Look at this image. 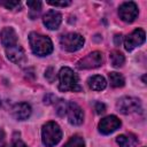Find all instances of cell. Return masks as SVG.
<instances>
[{"mask_svg": "<svg viewBox=\"0 0 147 147\" xmlns=\"http://www.w3.org/2000/svg\"><path fill=\"white\" fill-rule=\"evenodd\" d=\"M29 41L32 52L38 56H46L53 51L52 40L46 36L39 34L37 32H31L29 36Z\"/></svg>", "mask_w": 147, "mask_h": 147, "instance_id": "obj_1", "label": "cell"}, {"mask_svg": "<svg viewBox=\"0 0 147 147\" xmlns=\"http://www.w3.org/2000/svg\"><path fill=\"white\" fill-rule=\"evenodd\" d=\"M59 88L62 92L71 91V92H78L82 90L78 83V76L68 67H64L59 72Z\"/></svg>", "mask_w": 147, "mask_h": 147, "instance_id": "obj_2", "label": "cell"}, {"mask_svg": "<svg viewBox=\"0 0 147 147\" xmlns=\"http://www.w3.org/2000/svg\"><path fill=\"white\" fill-rule=\"evenodd\" d=\"M62 138V131L59 126V124H56L55 122H47L41 130V139H42V144L46 147H53L56 144H59V141Z\"/></svg>", "mask_w": 147, "mask_h": 147, "instance_id": "obj_3", "label": "cell"}, {"mask_svg": "<svg viewBox=\"0 0 147 147\" xmlns=\"http://www.w3.org/2000/svg\"><path fill=\"white\" fill-rule=\"evenodd\" d=\"M84 38L76 32H70L67 34H63L60 39V44L61 46L68 51V52H76L78 49H80L84 45Z\"/></svg>", "mask_w": 147, "mask_h": 147, "instance_id": "obj_4", "label": "cell"}, {"mask_svg": "<svg viewBox=\"0 0 147 147\" xmlns=\"http://www.w3.org/2000/svg\"><path fill=\"white\" fill-rule=\"evenodd\" d=\"M117 109L119 113L127 115V114H132V113H137L141 109V103L140 100L133 96H123L117 101L116 105Z\"/></svg>", "mask_w": 147, "mask_h": 147, "instance_id": "obj_5", "label": "cell"}, {"mask_svg": "<svg viewBox=\"0 0 147 147\" xmlns=\"http://www.w3.org/2000/svg\"><path fill=\"white\" fill-rule=\"evenodd\" d=\"M103 63V56L100 52H92L87 54L85 57L77 62V67L79 69H93L98 68Z\"/></svg>", "mask_w": 147, "mask_h": 147, "instance_id": "obj_6", "label": "cell"}, {"mask_svg": "<svg viewBox=\"0 0 147 147\" xmlns=\"http://www.w3.org/2000/svg\"><path fill=\"white\" fill-rule=\"evenodd\" d=\"M118 15L119 17L124 21V22H127V23H131L133 22L137 16H138V7L134 2L132 1H127V2H124L119 6V9H118Z\"/></svg>", "mask_w": 147, "mask_h": 147, "instance_id": "obj_7", "label": "cell"}, {"mask_svg": "<svg viewBox=\"0 0 147 147\" xmlns=\"http://www.w3.org/2000/svg\"><path fill=\"white\" fill-rule=\"evenodd\" d=\"M145 41V31L142 29H136L132 31L124 40V46L126 51H132L137 46H140Z\"/></svg>", "mask_w": 147, "mask_h": 147, "instance_id": "obj_8", "label": "cell"}, {"mask_svg": "<svg viewBox=\"0 0 147 147\" xmlns=\"http://www.w3.org/2000/svg\"><path fill=\"white\" fill-rule=\"evenodd\" d=\"M121 126V121L115 115H109L102 118L99 123V131L102 134H109Z\"/></svg>", "mask_w": 147, "mask_h": 147, "instance_id": "obj_9", "label": "cell"}, {"mask_svg": "<svg viewBox=\"0 0 147 147\" xmlns=\"http://www.w3.org/2000/svg\"><path fill=\"white\" fill-rule=\"evenodd\" d=\"M65 114L68 115L69 122L71 124H74V125H79L84 121L83 109L75 102H68V107H67V113Z\"/></svg>", "mask_w": 147, "mask_h": 147, "instance_id": "obj_10", "label": "cell"}, {"mask_svg": "<svg viewBox=\"0 0 147 147\" xmlns=\"http://www.w3.org/2000/svg\"><path fill=\"white\" fill-rule=\"evenodd\" d=\"M62 22V15L56 10H49L44 15V24L49 30H56Z\"/></svg>", "mask_w": 147, "mask_h": 147, "instance_id": "obj_11", "label": "cell"}, {"mask_svg": "<svg viewBox=\"0 0 147 147\" xmlns=\"http://www.w3.org/2000/svg\"><path fill=\"white\" fill-rule=\"evenodd\" d=\"M6 54H7V57L14 62V63H17V64H22L23 62H25V53L23 51V48L18 45H14L11 47H7L6 48Z\"/></svg>", "mask_w": 147, "mask_h": 147, "instance_id": "obj_12", "label": "cell"}, {"mask_svg": "<svg viewBox=\"0 0 147 147\" xmlns=\"http://www.w3.org/2000/svg\"><path fill=\"white\" fill-rule=\"evenodd\" d=\"M11 115L14 118H16L18 121L28 119L31 115V107H30V105H28L25 102L17 103L11 108Z\"/></svg>", "mask_w": 147, "mask_h": 147, "instance_id": "obj_13", "label": "cell"}, {"mask_svg": "<svg viewBox=\"0 0 147 147\" xmlns=\"http://www.w3.org/2000/svg\"><path fill=\"white\" fill-rule=\"evenodd\" d=\"M0 38H1L2 45L6 46V48L16 45V41H17V37L13 28H3L0 33Z\"/></svg>", "mask_w": 147, "mask_h": 147, "instance_id": "obj_14", "label": "cell"}, {"mask_svg": "<svg viewBox=\"0 0 147 147\" xmlns=\"http://www.w3.org/2000/svg\"><path fill=\"white\" fill-rule=\"evenodd\" d=\"M87 84H88L90 88H92L93 91H102V90L106 88L107 82L102 76L95 75V76H92V77L88 78Z\"/></svg>", "mask_w": 147, "mask_h": 147, "instance_id": "obj_15", "label": "cell"}, {"mask_svg": "<svg viewBox=\"0 0 147 147\" xmlns=\"http://www.w3.org/2000/svg\"><path fill=\"white\" fill-rule=\"evenodd\" d=\"M110 61H111V64L116 68H119L124 64V61H125V57L124 55L119 52V51H113L110 53Z\"/></svg>", "mask_w": 147, "mask_h": 147, "instance_id": "obj_16", "label": "cell"}, {"mask_svg": "<svg viewBox=\"0 0 147 147\" xmlns=\"http://www.w3.org/2000/svg\"><path fill=\"white\" fill-rule=\"evenodd\" d=\"M109 82L113 87H122L124 85V77L118 72H110L109 74Z\"/></svg>", "mask_w": 147, "mask_h": 147, "instance_id": "obj_17", "label": "cell"}, {"mask_svg": "<svg viewBox=\"0 0 147 147\" xmlns=\"http://www.w3.org/2000/svg\"><path fill=\"white\" fill-rule=\"evenodd\" d=\"M63 147H85V141L80 136H74Z\"/></svg>", "mask_w": 147, "mask_h": 147, "instance_id": "obj_18", "label": "cell"}, {"mask_svg": "<svg viewBox=\"0 0 147 147\" xmlns=\"http://www.w3.org/2000/svg\"><path fill=\"white\" fill-rule=\"evenodd\" d=\"M67 107H68V102H65L64 100H59L55 103V110L59 116H64V114L67 113Z\"/></svg>", "mask_w": 147, "mask_h": 147, "instance_id": "obj_19", "label": "cell"}, {"mask_svg": "<svg viewBox=\"0 0 147 147\" xmlns=\"http://www.w3.org/2000/svg\"><path fill=\"white\" fill-rule=\"evenodd\" d=\"M116 141H117V144H118L119 147H130V141H129V139L124 134L118 136L116 138Z\"/></svg>", "mask_w": 147, "mask_h": 147, "instance_id": "obj_20", "label": "cell"}, {"mask_svg": "<svg viewBox=\"0 0 147 147\" xmlns=\"http://www.w3.org/2000/svg\"><path fill=\"white\" fill-rule=\"evenodd\" d=\"M45 77H46V79H47L49 83H53L54 79H55V70H54V68L49 67V68L46 70V72H45Z\"/></svg>", "mask_w": 147, "mask_h": 147, "instance_id": "obj_21", "label": "cell"}, {"mask_svg": "<svg viewBox=\"0 0 147 147\" xmlns=\"http://www.w3.org/2000/svg\"><path fill=\"white\" fill-rule=\"evenodd\" d=\"M48 5H52V6H55V7H65V6H69L71 2L69 0H63V1H53V0H48L47 1Z\"/></svg>", "mask_w": 147, "mask_h": 147, "instance_id": "obj_22", "label": "cell"}, {"mask_svg": "<svg viewBox=\"0 0 147 147\" xmlns=\"http://www.w3.org/2000/svg\"><path fill=\"white\" fill-rule=\"evenodd\" d=\"M26 5H28L32 10H34V11H39L40 8H41V2L38 1V0H34V1H28Z\"/></svg>", "mask_w": 147, "mask_h": 147, "instance_id": "obj_23", "label": "cell"}, {"mask_svg": "<svg viewBox=\"0 0 147 147\" xmlns=\"http://www.w3.org/2000/svg\"><path fill=\"white\" fill-rule=\"evenodd\" d=\"M3 5L8 9H15L16 7L21 6V2L20 1H6V2H3Z\"/></svg>", "mask_w": 147, "mask_h": 147, "instance_id": "obj_24", "label": "cell"}, {"mask_svg": "<svg viewBox=\"0 0 147 147\" xmlns=\"http://www.w3.org/2000/svg\"><path fill=\"white\" fill-rule=\"evenodd\" d=\"M95 111H96V114H103L105 111H106V106L103 105V103H101V102H96L95 103Z\"/></svg>", "mask_w": 147, "mask_h": 147, "instance_id": "obj_25", "label": "cell"}, {"mask_svg": "<svg viewBox=\"0 0 147 147\" xmlns=\"http://www.w3.org/2000/svg\"><path fill=\"white\" fill-rule=\"evenodd\" d=\"M55 100H56V98H55L53 94H47V95L44 98V102H45V103H47V105L53 103ZM55 102H56V101H55Z\"/></svg>", "mask_w": 147, "mask_h": 147, "instance_id": "obj_26", "label": "cell"}, {"mask_svg": "<svg viewBox=\"0 0 147 147\" xmlns=\"http://www.w3.org/2000/svg\"><path fill=\"white\" fill-rule=\"evenodd\" d=\"M11 147H28L22 140H20V139H15L14 141H13V144H11Z\"/></svg>", "mask_w": 147, "mask_h": 147, "instance_id": "obj_27", "label": "cell"}, {"mask_svg": "<svg viewBox=\"0 0 147 147\" xmlns=\"http://www.w3.org/2000/svg\"><path fill=\"white\" fill-rule=\"evenodd\" d=\"M0 147H6V140H5V133L0 129Z\"/></svg>", "mask_w": 147, "mask_h": 147, "instance_id": "obj_28", "label": "cell"}, {"mask_svg": "<svg viewBox=\"0 0 147 147\" xmlns=\"http://www.w3.org/2000/svg\"><path fill=\"white\" fill-rule=\"evenodd\" d=\"M114 41H115V45H116V46H119L121 42H122V34H115Z\"/></svg>", "mask_w": 147, "mask_h": 147, "instance_id": "obj_29", "label": "cell"}, {"mask_svg": "<svg viewBox=\"0 0 147 147\" xmlns=\"http://www.w3.org/2000/svg\"><path fill=\"white\" fill-rule=\"evenodd\" d=\"M0 106H1V101H0Z\"/></svg>", "mask_w": 147, "mask_h": 147, "instance_id": "obj_30", "label": "cell"}]
</instances>
